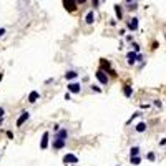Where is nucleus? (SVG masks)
I'll use <instances>...</instances> for the list:
<instances>
[{
    "label": "nucleus",
    "mask_w": 166,
    "mask_h": 166,
    "mask_svg": "<svg viewBox=\"0 0 166 166\" xmlns=\"http://www.w3.org/2000/svg\"><path fill=\"white\" fill-rule=\"evenodd\" d=\"M100 68L103 70V72H106L108 73V76L111 75V76H116L118 73L113 70V67H111V63H110V60H105V58H100Z\"/></svg>",
    "instance_id": "f257e3e1"
},
{
    "label": "nucleus",
    "mask_w": 166,
    "mask_h": 166,
    "mask_svg": "<svg viewBox=\"0 0 166 166\" xmlns=\"http://www.w3.org/2000/svg\"><path fill=\"white\" fill-rule=\"evenodd\" d=\"M95 76H96V80L100 82V85H103V87H106V85L110 83V76H108V73L103 72L101 68H98L96 72H95Z\"/></svg>",
    "instance_id": "f03ea898"
},
{
    "label": "nucleus",
    "mask_w": 166,
    "mask_h": 166,
    "mask_svg": "<svg viewBox=\"0 0 166 166\" xmlns=\"http://www.w3.org/2000/svg\"><path fill=\"white\" fill-rule=\"evenodd\" d=\"M138 27H140V20H138L136 17H131L126 20V28L130 30V32H136Z\"/></svg>",
    "instance_id": "7ed1b4c3"
},
{
    "label": "nucleus",
    "mask_w": 166,
    "mask_h": 166,
    "mask_svg": "<svg viewBox=\"0 0 166 166\" xmlns=\"http://www.w3.org/2000/svg\"><path fill=\"white\" fill-rule=\"evenodd\" d=\"M67 90H68L70 93H73V95L80 93V91H82V83L80 82H70L68 85H67Z\"/></svg>",
    "instance_id": "20e7f679"
},
{
    "label": "nucleus",
    "mask_w": 166,
    "mask_h": 166,
    "mask_svg": "<svg viewBox=\"0 0 166 166\" xmlns=\"http://www.w3.org/2000/svg\"><path fill=\"white\" fill-rule=\"evenodd\" d=\"M63 7H65V10L68 13H73L76 10V7H78V4H76V0H63Z\"/></svg>",
    "instance_id": "39448f33"
},
{
    "label": "nucleus",
    "mask_w": 166,
    "mask_h": 166,
    "mask_svg": "<svg viewBox=\"0 0 166 166\" xmlns=\"http://www.w3.org/2000/svg\"><path fill=\"white\" fill-rule=\"evenodd\" d=\"M61 161L65 163V165H78L80 159L76 158L75 155H72V153H67V155L63 156V158H61Z\"/></svg>",
    "instance_id": "423d86ee"
},
{
    "label": "nucleus",
    "mask_w": 166,
    "mask_h": 166,
    "mask_svg": "<svg viewBox=\"0 0 166 166\" xmlns=\"http://www.w3.org/2000/svg\"><path fill=\"white\" fill-rule=\"evenodd\" d=\"M67 144V140H61V138H53V141H52V148L55 150V151H58V150L65 148Z\"/></svg>",
    "instance_id": "0eeeda50"
},
{
    "label": "nucleus",
    "mask_w": 166,
    "mask_h": 166,
    "mask_svg": "<svg viewBox=\"0 0 166 166\" xmlns=\"http://www.w3.org/2000/svg\"><path fill=\"white\" fill-rule=\"evenodd\" d=\"M28 118H30V113H28V111H22V113H20V116L17 118V123H15V125H17L18 128L23 126V123H25Z\"/></svg>",
    "instance_id": "6e6552de"
},
{
    "label": "nucleus",
    "mask_w": 166,
    "mask_h": 166,
    "mask_svg": "<svg viewBox=\"0 0 166 166\" xmlns=\"http://www.w3.org/2000/svg\"><path fill=\"white\" fill-rule=\"evenodd\" d=\"M126 61H128V65H135V63H136L138 61V53L136 52H128L126 53Z\"/></svg>",
    "instance_id": "1a4fd4ad"
},
{
    "label": "nucleus",
    "mask_w": 166,
    "mask_h": 166,
    "mask_svg": "<svg viewBox=\"0 0 166 166\" xmlns=\"http://www.w3.org/2000/svg\"><path fill=\"white\" fill-rule=\"evenodd\" d=\"M48 141H50V131H45L43 136H42V141H40V148L47 150L48 148Z\"/></svg>",
    "instance_id": "9d476101"
},
{
    "label": "nucleus",
    "mask_w": 166,
    "mask_h": 166,
    "mask_svg": "<svg viewBox=\"0 0 166 166\" xmlns=\"http://www.w3.org/2000/svg\"><path fill=\"white\" fill-rule=\"evenodd\" d=\"M53 138H61V140H67L68 138V130L67 128H60L58 131H55V136Z\"/></svg>",
    "instance_id": "9b49d317"
},
{
    "label": "nucleus",
    "mask_w": 166,
    "mask_h": 166,
    "mask_svg": "<svg viewBox=\"0 0 166 166\" xmlns=\"http://www.w3.org/2000/svg\"><path fill=\"white\" fill-rule=\"evenodd\" d=\"M78 78V72H75V70H68V72L65 73V80L67 82H73V80Z\"/></svg>",
    "instance_id": "f8f14e48"
},
{
    "label": "nucleus",
    "mask_w": 166,
    "mask_h": 166,
    "mask_svg": "<svg viewBox=\"0 0 166 166\" xmlns=\"http://www.w3.org/2000/svg\"><path fill=\"white\" fill-rule=\"evenodd\" d=\"M85 23H87V25H93L95 23V12L93 10H90L85 15Z\"/></svg>",
    "instance_id": "ddd939ff"
},
{
    "label": "nucleus",
    "mask_w": 166,
    "mask_h": 166,
    "mask_svg": "<svg viewBox=\"0 0 166 166\" xmlns=\"http://www.w3.org/2000/svg\"><path fill=\"white\" fill-rule=\"evenodd\" d=\"M133 93H135V90H133L131 85H125V87H123V95H125L126 98H131V96H133Z\"/></svg>",
    "instance_id": "4468645a"
},
{
    "label": "nucleus",
    "mask_w": 166,
    "mask_h": 166,
    "mask_svg": "<svg viewBox=\"0 0 166 166\" xmlns=\"http://www.w3.org/2000/svg\"><path fill=\"white\" fill-rule=\"evenodd\" d=\"M27 100H28V103H35L37 100H40V93L37 90L30 91V95H28V98H27Z\"/></svg>",
    "instance_id": "2eb2a0df"
},
{
    "label": "nucleus",
    "mask_w": 166,
    "mask_h": 166,
    "mask_svg": "<svg viewBox=\"0 0 166 166\" xmlns=\"http://www.w3.org/2000/svg\"><path fill=\"white\" fill-rule=\"evenodd\" d=\"M146 128H148V125H146L144 121H140L136 126H135V131H136V133H144V131H146Z\"/></svg>",
    "instance_id": "dca6fc26"
},
{
    "label": "nucleus",
    "mask_w": 166,
    "mask_h": 166,
    "mask_svg": "<svg viewBox=\"0 0 166 166\" xmlns=\"http://www.w3.org/2000/svg\"><path fill=\"white\" fill-rule=\"evenodd\" d=\"M115 15H116V20H123V7L116 4L115 5Z\"/></svg>",
    "instance_id": "f3484780"
},
{
    "label": "nucleus",
    "mask_w": 166,
    "mask_h": 166,
    "mask_svg": "<svg viewBox=\"0 0 166 166\" xmlns=\"http://www.w3.org/2000/svg\"><path fill=\"white\" fill-rule=\"evenodd\" d=\"M130 156H140V146H131Z\"/></svg>",
    "instance_id": "a211bd4d"
},
{
    "label": "nucleus",
    "mask_w": 166,
    "mask_h": 166,
    "mask_svg": "<svg viewBox=\"0 0 166 166\" xmlns=\"http://www.w3.org/2000/svg\"><path fill=\"white\" fill-rule=\"evenodd\" d=\"M130 161H131V165L138 166L141 163V156H130Z\"/></svg>",
    "instance_id": "6ab92c4d"
},
{
    "label": "nucleus",
    "mask_w": 166,
    "mask_h": 166,
    "mask_svg": "<svg viewBox=\"0 0 166 166\" xmlns=\"http://www.w3.org/2000/svg\"><path fill=\"white\" fill-rule=\"evenodd\" d=\"M125 8H126L128 12H135L138 8V4H136V2H133V4H126V7H125Z\"/></svg>",
    "instance_id": "aec40b11"
},
{
    "label": "nucleus",
    "mask_w": 166,
    "mask_h": 166,
    "mask_svg": "<svg viewBox=\"0 0 166 166\" xmlns=\"http://www.w3.org/2000/svg\"><path fill=\"white\" fill-rule=\"evenodd\" d=\"M146 159H148V161H156V155H155V151H150L148 155H146Z\"/></svg>",
    "instance_id": "412c9836"
},
{
    "label": "nucleus",
    "mask_w": 166,
    "mask_h": 166,
    "mask_svg": "<svg viewBox=\"0 0 166 166\" xmlns=\"http://www.w3.org/2000/svg\"><path fill=\"white\" fill-rule=\"evenodd\" d=\"M141 115H143V113H141V111H136V113H133V115H131V118H130V120H128V121H126V125H130V123L133 121L135 118H138V116H141Z\"/></svg>",
    "instance_id": "4be33fe9"
},
{
    "label": "nucleus",
    "mask_w": 166,
    "mask_h": 166,
    "mask_svg": "<svg viewBox=\"0 0 166 166\" xmlns=\"http://www.w3.org/2000/svg\"><path fill=\"white\" fill-rule=\"evenodd\" d=\"M91 91H96V93H101V88L100 87H98V85H91Z\"/></svg>",
    "instance_id": "5701e85b"
},
{
    "label": "nucleus",
    "mask_w": 166,
    "mask_h": 166,
    "mask_svg": "<svg viewBox=\"0 0 166 166\" xmlns=\"http://www.w3.org/2000/svg\"><path fill=\"white\" fill-rule=\"evenodd\" d=\"M131 47H133V52L140 53V45H138V43H135V42H133V43H131Z\"/></svg>",
    "instance_id": "b1692460"
},
{
    "label": "nucleus",
    "mask_w": 166,
    "mask_h": 166,
    "mask_svg": "<svg viewBox=\"0 0 166 166\" xmlns=\"http://www.w3.org/2000/svg\"><path fill=\"white\" fill-rule=\"evenodd\" d=\"M98 5H100V0H91V7H93V10L98 8Z\"/></svg>",
    "instance_id": "393cba45"
},
{
    "label": "nucleus",
    "mask_w": 166,
    "mask_h": 166,
    "mask_svg": "<svg viewBox=\"0 0 166 166\" xmlns=\"http://www.w3.org/2000/svg\"><path fill=\"white\" fill-rule=\"evenodd\" d=\"M153 105H155L156 108H161V106H163V103H161V100H155V101H153Z\"/></svg>",
    "instance_id": "a878e982"
},
{
    "label": "nucleus",
    "mask_w": 166,
    "mask_h": 166,
    "mask_svg": "<svg viewBox=\"0 0 166 166\" xmlns=\"http://www.w3.org/2000/svg\"><path fill=\"white\" fill-rule=\"evenodd\" d=\"M140 106H141V110H148V108H150V105H148V103H141Z\"/></svg>",
    "instance_id": "bb28decb"
},
{
    "label": "nucleus",
    "mask_w": 166,
    "mask_h": 166,
    "mask_svg": "<svg viewBox=\"0 0 166 166\" xmlns=\"http://www.w3.org/2000/svg\"><path fill=\"white\" fill-rule=\"evenodd\" d=\"M159 146H166V138H163V140L159 141Z\"/></svg>",
    "instance_id": "cd10ccee"
},
{
    "label": "nucleus",
    "mask_w": 166,
    "mask_h": 166,
    "mask_svg": "<svg viewBox=\"0 0 166 166\" xmlns=\"http://www.w3.org/2000/svg\"><path fill=\"white\" fill-rule=\"evenodd\" d=\"M4 115H5V110L0 106V118H4Z\"/></svg>",
    "instance_id": "c85d7f7f"
},
{
    "label": "nucleus",
    "mask_w": 166,
    "mask_h": 166,
    "mask_svg": "<svg viewBox=\"0 0 166 166\" xmlns=\"http://www.w3.org/2000/svg\"><path fill=\"white\" fill-rule=\"evenodd\" d=\"M70 98H72V93H70V91H67V93H65V100H70Z\"/></svg>",
    "instance_id": "c756f323"
},
{
    "label": "nucleus",
    "mask_w": 166,
    "mask_h": 166,
    "mask_svg": "<svg viewBox=\"0 0 166 166\" xmlns=\"http://www.w3.org/2000/svg\"><path fill=\"white\" fill-rule=\"evenodd\" d=\"M50 83H53V78H48V80H45V85H50Z\"/></svg>",
    "instance_id": "7c9ffc66"
},
{
    "label": "nucleus",
    "mask_w": 166,
    "mask_h": 166,
    "mask_svg": "<svg viewBox=\"0 0 166 166\" xmlns=\"http://www.w3.org/2000/svg\"><path fill=\"white\" fill-rule=\"evenodd\" d=\"M126 33V28H120V35H125Z\"/></svg>",
    "instance_id": "2f4dec72"
},
{
    "label": "nucleus",
    "mask_w": 166,
    "mask_h": 166,
    "mask_svg": "<svg viewBox=\"0 0 166 166\" xmlns=\"http://www.w3.org/2000/svg\"><path fill=\"white\" fill-rule=\"evenodd\" d=\"M126 42H133V37H131V35H126Z\"/></svg>",
    "instance_id": "473e14b6"
},
{
    "label": "nucleus",
    "mask_w": 166,
    "mask_h": 166,
    "mask_svg": "<svg viewBox=\"0 0 166 166\" xmlns=\"http://www.w3.org/2000/svg\"><path fill=\"white\" fill-rule=\"evenodd\" d=\"M7 136L12 140V138H13V133H12V131H7Z\"/></svg>",
    "instance_id": "72a5a7b5"
},
{
    "label": "nucleus",
    "mask_w": 166,
    "mask_h": 166,
    "mask_svg": "<svg viewBox=\"0 0 166 166\" xmlns=\"http://www.w3.org/2000/svg\"><path fill=\"white\" fill-rule=\"evenodd\" d=\"M85 2H87V0H76V4H78V5H83Z\"/></svg>",
    "instance_id": "f704fd0d"
},
{
    "label": "nucleus",
    "mask_w": 166,
    "mask_h": 166,
    "mask_svg": "<svg viewBox=\"0 0 166 166\" xmlns=\"http://www.w3.org/2000/svg\"><path fill=\"white\" fill-rule=\"evenodd\" d=\"M5 35V28H0V37H4Z\"/></svg>",
    "instance_id": "c9c22d12"
},
{
    "label": "nucleus",
    "mask_w": 166,
    "mask_h": 166,
    "mask_svg": "<svg viewBox=\"0 0 166 166\" xmlns=\"http://www.w3.org/2000/svg\"><path fill=\"white\" fill-rule=\"evenodd\" d=\"M126 4H133V2H138V0H125Z\"/></svg>",
    "instance_id": "e433bc0d"
},
{
    "label": "nucleus",
    "mask_w": 166,
    "mask_h": 166,
    "mask_svg": "<svg viewBox=\"0 0 166 166\" xmlns=\"http://www.w3.org/2000/svg\"><path fill=\"white\" fill-rule=\"evenodd\" d=\"M2 78H4V75H2V72H0V82H2Z\"/></svg>",
    "instance_id": "4c0bfd02"
},
{
    "label": "nucleus",
    "mask_w": 166,
    "mask_h": 166,
    "mask_svg": "<svg viewBox=\"0 0 166 166\" xmlns=\"http://www.w3.org/2000/svg\"><path fill=\"white\" fill-rule=\"evenodd\" d=\"M2 123H4V118H0V125H2Z\"/></svg>",
    "instance_id": "58836bf2"
},
{
    "label": "nucleus",
    "mask_w": 166,
    "mask_h": 166,
    "mask_svg": "<svg viewBox=\"0 0 166 166\" xmlns=\"http://www.w3.org/2000/svg\"><path fill=\"white\" fill-rule=\"evenodd\" d=\"M165 38H166V33H165Z\"/></svg>",
    "instance_id": "ea45409f"
}]
</instances>
